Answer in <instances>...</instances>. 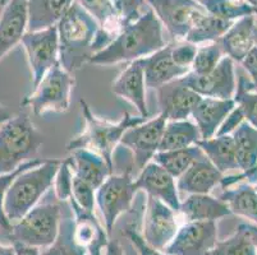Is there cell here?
<instances>
[{"mask_svg": "<svg viewBox=\"0 0 257 255\" xmlns=\"http://www.w3.org/2000/svg\"><path fill=\"white\" fill-rule=\"evenodd\" d=\"M167 45L163 25L150 8L136 22L125 26L110 45L93 54L88 64L111 65L135 62L144 59Z\"/></svg>", "mask_w": 257, "mask_h": 255, "instance_id": "6da1fadb", "label": "cell"}, {"mask_svg": "<svg viewBox=\"0 0 257 255\" xmlns=\"http://www.w3.org/2000/svg\"><path fill=\"white\" fill-rule=\"evenodd\" d=\"M59 36V63L69 73H74L90 62L92 45L100 25L81 4L74 3L57 25Z\"/></svg>", "mask_w": 257, "mask_h": 255, "instance_id": "7a4b0ae2", "label": "cell"}, {"mask_svg": "<svg viewBox=\"0 0 257 255\" xmlns=\"http://www.w3.org/2000/svg\"><path fill=\"white\" fill-rule=\"evenodd\" d=\"M81 110L85 119V128L82 133L67 144V151L87 148L95 153L100 154L109 165L113 167V153L116 146L120 143L121 138L128 129L137 126L146 121L144 116H135L125 112L123 118L116 123L100 119L92 112L87 102L81 100Z\"/></svg>", "mask_w": 257, "mask_h": 255, "instance_id": "3957f363", "label": "cell"}, {"mask_svg": "<svg viewBox=\"0 0 257 255\" xmlns=\"http://www.w3.org/2000/svg\"><path fill=\"white\" fill-rule=\"evenodd\" d=\"M60 163V160H45L41 165L23 171L12 182L4 199V210L12 224L39 204V200L54 185Z\"/></svg>", "mask_w": 257, "mask_h": 255, "instance_id": "277c9868", "label": "cell"}, {"mask_svg": "<svg viewBox=\"0 0 257 255\" xmlns=\"http://www.w3.org/2000/svg\"><path fill=\"white\" fill-rule=\"evenodd\" d=\"M43 143V134L27 114L12 116L0 125V175L11 174L34 160Z\"/></svg>", "mask_w": 257, "mask_h": 255, "instance_id": "5b68a950", "label": "cell"}, {"mask_svg": "<svg viewBox=\"0 0 257 255\" xmlns=\"http://www.w3.org/2000/svg\"><path fill=\"white\" fill-rule=\"evenodd\" d=\"M63 218L62 204L55 202L36 204L29 213L12 224V242L45 249L55 242Z\"/></svg>", "mask_w": 257, "mask_h": 255, "instance_id": "8992f818", "label": "cell"}, {"mask_svg": "<svg viewBox=\"0 0 257 255\" xmlns=\"http://www.w3.org/2000/svg\"><path fill=\"white\" fill-rule=\"evenodd\" d=\"M74 83L72 73L67 72L60 63H57L21 105L30 107L37 116L48 111H68Z\"/></svg>", "mask_w": 257, "mask_h": 255, "instance_id": "52a82bcc", "label": "cell"}, {"mask_svg": "<svg viewBox=\"0 0 257 255\" xmlns=\"http://www.w3.org/2000/svg\"><path fill=\"white\" fill-rule=\"evenodd\" d=\"M133 168L128 167L123 174H111L96 190V204L104 217L105 230L110 236L116 219L130 212L135 195L139 190L135 185Z\"/></svg>", "mask_w": 257, "mask_h": 255, "instance_id": "ba28073f", "label": "cell"}, {"mask_svg": "<svg viewBox=\"0 0 257 255\" xmlns=\"http://www.w3.org/2000/svg\"><path fill=\"white\" fill-rule=\"evenodd\" d=\"M167 123V116L159 114L156 118L147 119L140 125L128 129L121 138L120 144L132 152V168L139 174L159 152Z\"/></svg>", "mask_w": 257, "mask_h": 255, "instance_id": "9c48e42d", "label": "cell"}, {"mask_svg": "<svg viewBox=\"0 0 257 255\" xmlns=\"http://www.w3.org/2000/svg\"><path fill=\"white\" fill-rule=\"evenodd\" d=\"M147 3L175 40L186 39L196 22L207 13L198 0H147Z\"/></svg>", "mask_w": 257, "mask_h": 255, "instance_id": "30bf717a", "label": "cell"}, {"mask_svg": "<svg viewBox=\"0 0 257 255\" xmlns=\"http://www.w3.org/2000/svg\"><path fill=\"white\" fill-rule=\"evenodd\" d=\"M32 74V86L36 87L45 74L59 63V36L57 26L46 30L26 32L22 39Z\"/></svg>", "mask_w": 257, "mask_h": 255, "instance_id": "8fae6325", "label": "cell"}, {"mask_svg": "<svg viewBox=\"0 0 257 255\" xmlns=\"http://www.w3.org/2000/svg\"><path fill=\"white\" fill-rule=\"evenodd\" d=\"M178 228L177 212L160 199L146 196L141 233L145 242L149 246L163 251L172 241Z\"/></svg>", "mask_w": 257, "mask_h": 255, "instance_id": "7c38bea8", "label": "cell"}, {"mask_svg": "<svg viewBox=\"0 0 257 255\" xmlns=\"http://www.w3.org/2000/svg\"><path fill=\"white\" fill-rule=\"evenodd\" d=\"M179 81L187 87L192 88L201 97L220 98L230 100L234 97L237 88V77H235V63L230 58L224 56L216 68L210 73L198 74L189 72Z\"/></svg>", "mask_w": 257, "mask_h": 255, "instance_id": "4fadbf2b", "label": "cell"}, {"mask_svg": "<svg viewBox=\"0 0 257 255\" xmlns=\"http://www.w3.org/2000/svg\"><path fill=\"white\" fill-rule=\"evenodd\" d=\"M216 242V222H186L178 228L173 240L163 252L167 255H209Z\"/></svg>", "mask_w": 257, "mask_h": 255, "instance_id": "5bb4252c", "label": "cell"}, {"mask_svg": "<svg viewBox=\"0 0 257 255\" xmlns=\"http://www.w3.org/2000/svg\"><path fill=\"white\" fill-rule=\"evenodd\" d=\"M135 185L137 190H142L147 196L160 199L177 213L179 212L181 199L175 177L154 161L142 168L135 180Z\"/></svg>", "mask_w": 257, "mask_h": 255, "instance_id": "9a60e30c", "label": "cell"}, {"mask_svg": "<svg viewBox=\"0 0 257 255\" xmlns=\"http://www.w3.org/2000/svg\"><path fill=\"white\" fill-rule=\"evenodd\" d=\"M156 95L160 114L167 116L168 121L187 120L202 98L179 79L164 84L156 90Z\"/></svg>", "mask_w": 257, "mask_h": 255, "instance_id": "2e32d148", "label": "cell"}, {"mask_svg": "<svg viewBox=\"0 0 257 255\" xmlns=\"http://www.w3.org/2000/svg\"><path fill=\"white\" fill-rule=\"evenodd\" d=\"M29 27L27 0H9L0 16V60L22 41Z\"/></svg>", "mask_w": 257, "mask_h": 255, "instance_id": "e0dca14e", "label": "cell"}, {"mask_svg": "<svg viewBox=\"0 0 257 255\" xmlns=\"http://www.w3.org/2000/svg\"><path fill=\"white\" fill-rule=\"evenodd\" d=\"M114 95L124 98L136 107L140 116L149 119V110L146 104V83L142 59L135 60L128 64L118 78L111 84Z\"/></svg>", "mask_w": 257, "mask_h": 255, "instance_id": "ac0fdd59", "label": "cell"}, {"mask_svg": "<svg viewBox=\"0 0 257 255\" xmlns=\"http://www.w3.org/2000/svg\"><path fill=\"white\" fill-rule=\"evenodd\" d=\"M73 213L76 228L74 236L79 245L86 247L90 255H102V250L109 242V235L102 227L93 212L83 209L74 200L67 202Z\"/></svg>", "mask_w": 257, "mask_h": 255, "instance_id": "d6986e66", "label": "cell"}, {"mask_svg": "<svg viewBox=\"0 0 257 255\" xmlns=\"http://www.w3.org/2000/svg\"><path fill=\"white\" fill-rule=\"evenodd\" d=\"M145 72V83L147 88L159 90L164 84L182 78L191 72L188 68H182L172 58V44H168L156 53L142 59Z\"/></svg>", "mask_w": 257, "mask_h": 255, "instance_id": "ffe728a7", "label": "cell"}, {"mask_svg": "<svg viewBox=\"0 0 257 255\" xmlns=\"http://www.w3.org/2000/svg\"><path fill=\"white\" fill-rule=\"evenodd\" d=\"M224 175L215 167L206 156L198 158L177 180V188L182 194H209L220 185Z\"/></svg>", "mask_w": 257, "mask_h": 255, "instance_id": "44dd1931", "label": "cell"}, {"mask_svg": "<svg viewBox=\"0 0 257 255\" xmlns=\"http://www.w3.org/2000/svg\"><path fill=\"white\" fill-rule=\"evenodd\" d=\"M237 153L239 179L251 185L257 184V129L247 121H243L233 133Z\"/></svg>", "mask_w": 257, "mask_h": 255, "instance_id": "7402d4cb", "label": "cell"}, {"mask_svg": "<svg viewBox=\"0 0 257 255\" xmlns=\"http://www.w3.org/2000/svg\"><path fill=\"white\" fill-rule=\"evenodd\" d=\"M235 107L233 98L202 97L192 111V119L200 130L201 139H210L215 137L223 121Z\"/></svg>", "mask_w": 257, "mask_h": 255, "instance_id": "603a6c76", "label": "cell"}, {"mask_svg": "<svg viewBox=\"0 0 257 255\" xmlns=\"http://www.w3.org/2000/svg\"><path fill=\"white\" fill-rule=\"evenodd\" d=\"M65 160L71 166L74 176L85 180L95 190L113 174V167L100 154L87 148L74 149Z\"/></svg>", "mask_w": 257, "mask_h": 255, "instance_id": "cb8c5ba5", "label": "cell"}, {"mask_svg": "<svg viewBox=\"0 0 257 255\" xmlns=\"http://www.w3.org/2000/svg\"><path fill=\"white\" fill-rule=\"evenodd\" d=\"M254 14L235 21L219 40L224 55L230 58L234 63H242L249 51L256 46L254 42Z\"/></svg>", "mask_w": 257, "mask_h": 255, "instance_id": "d4e9b609", "label": "cell"}, {"mask_svg": "<svg viewBox=\"0 0 257 255\" xmlns=\"http://www.w3.org/2000/svg\"><path fill=\"white\" fill-rule=\"evenodd\" d=\"M179 213L186 222L214 221L232 214V210L225 202L210 194H191L181 202Z\"/></svg>", "mask_w": 257, "mask_h": 255, "instance_id": "484cf974", "label": "cell"}, {"mask_svg": "<svg viewBox=\"0 0 257 255\" xmlns=\"http://www.w3.org/2000/svg\"><path fill=\"white\" fill-rule=\"evenodd\" d=\"M197 146L209 158L210 162L223 175L233 171L239 172L234 138L232 134L215 135L210 139H200L197 142Z\"/></svg>", "mask_w": 257, "mask_h": 255, "instance_id": "4316f807", "label": "cell"}, {"mask_svg": "<svg viewBox=\"0 0 257 255\" xmlns=\"http://www.w3.org/2000/svg\"><path fill=\"white\" fill-rule=\"evenodd\" d=\"M73 3L74 0H27L29 4L27 31H41L57 26Z\"/></svg>", "mask_w": 257, "mask_h": 255, "instance_id": "83f0119b", "label": "cell"}, {"mask_svg": "<svg viewBox=\"0 0 257 255\" xmlns=\"http://www.w3.org/2000/svg\"><path fill=\"white\" fill-rule=\"evenodd\" d=\"M219 199L229 205L232 214L247 218L257 224V189L249 182L223 189Z\"/></svg>", "mask_w": 257, "mask_h": 255, "instance_id": "f1b7e54d", "label": "cell"}, {"mask_svg": "<svg viewBox=\"0 0 257 255\" xmlns=\"http://www.w3.org/2000/svg\"><path fill=\"white\" fill-rule=\"evenodd\" d=\"M201 139L200 130L195 123L188 120L168 121L165 125L159 152L187 148L196 146Z\"/></svg>", "mask_w": 257, "mask_h": 255, "instance_id": "f546056e", "label": "cell"}, {"mask_svg": "<svg viewBox=\"0 0 257 255\" xmlns=\"http://www.w3.org/2000/svg\"><path fill=\"white\" fill-rule=\"evenodd\" d=\"M202 156H204V152L196 144L187 148L158 152L154 156L153 161L160 165L161 167H164L175 179H178L192 166L195 161H197Z\"/></svg>", "mask_w": 257, "mask_h": 255, "instance_id": "4dcf8cb0", "label": "cell"}, {"mask_svg": "<svg viewBox=\"0 0 257 255\" xmlns=\"http://www.w3.org/2000/svg\"><path fill=\"white\" fill-rule=\"evenodd\" d=\"M233 23L234 22H229V21L221 20L212 14L206 13L191 28L184 41L191 42L193 45L219 41L229 28L232 27Z\"/></svg>", "mask_w": 257, "mask_h": 255, "instance_id": "1f68e13d", "label": "cell"}, {"mask_svg": "<svg viewBox=\"0 0 257 255\" xmlns=\"http://www.w3.org/2000/svg\"><path fill=\"white\" fill-rule=\"evenodd\" d=\"M77 2L97 21L100 28L110 32L115 37L124 28L114 8L113 0H77Z\"/></svg>", "mask_w": 257, "mask_h": 255, "instance_id": "d6a6232c", "label": "cell"}, {"mask_svg": "<svg viewBox=\"0 0 257 255\" xmlns=\"http://www.w3.org/2000/svg\"><path fill=\"white\" fill-rule=\"evenodd\" d=\"M76 222L73 216H63L59 233L53 245L41 251L43 255H87V249L79 245L74 236Z\"/></svg>", "mask_w": 257, "mask_h": 255, "instance_id": "836d02e7", "label": "cell"}, {"mask_svg": "<svg viewBox=\"0 0 257 255\" xmlns=\"http://www.w3.org/2000/svg\"><path fill=\"white\" fill-rule=\"evenodd\" d=\"M209 255H257L256 245L247 222L238 224L237 230L224 241H218Z\"/></svg>", "mask_w": 257, "mask_h": 255, "instance_id": "e575fe53", "label": "cell"}, {"mask_svg": "<svg viewBox=\"0 0 257 255\" xmlns=\"http://www.w3.org/2000/svg\"><path fill=\"white\" fill-rule=\"evenodd\" d=\"M209 14L221 20L235 22L247 16L256 14V11L244 0H198Z\"/></svg>", "mask_w": 257, "mask_h": 255, "instance_id": "d590c367", "label": "cell"}, {"mask_svg": "<svg viewBox=\"0 0 257 255\" xmlns=\"http://www.w3.org/2000/svg\"><path fill=\"white\" fill-rule=\"evenodd\" d=\"M235 105L240 109L244 120L257 129V92L251 88V82L246 74L239 73L234 93Z\"/></svg>", "mask_w": 257, "mask_h": 255, "instance_id": "8d00e7d4", "label": "cell"}, {"mask_svg": "<svg viewBox=\"0 0 257 255\" xmlns=\"http://www.w3.org/2000/svg\"><path fill=\"white\" fill-rule=\"evenodd\" d=\"M223 49L218 41L209 42L205 44L204 46H200L196 53L195 60L191 67V72L198 76L210 73L211 70L216 68V65L220 63V60L224 58Z\"/></svg>", "mask_w": 257, "mask_h": 255, "instance_id": "74e56055", "label": "cell"}, {"mask_svg": "<svg viewBox=\"0 0 257 255\" xmlns=\"http://www.w3.org/2000/svg\"><path fill=\"white\" fill-rule=\"evenodd\" d=\"M45 160H40V158H34L31 161H27V162L22 163L17 170H15L11 174L0 175V228L6 232H11L12 230V223L8 219L6 214V210H4V199H6V194L8 191L9 186L12 185V182L15 181L16 177L20 174H22L26 170H30V168H34L36 166L41 165Z\"/></svg>", "mask_w": 257, "mask_h": 255, "instance_id": "f35d334b", "label": "cell"}, {"mask_svg": "<svg viewBox=\"0 0 257 255\" xmlns=\"http://www.w3.org/2000/svg\"><path fill=\"white\" fill-rule=\"evenodd\" d=\"M113 4L123 27L136 22L150 9L147 0H113Z\"/></svg>", "mask_w": 257, "mask_h": 255, "instance_id": "ab89813d", "label": "cell"}, {"mask_svg": "<svg viewBox=\"0 0 257 255\" xmlns=\"http://www.w3.org/2000/svg\"><path fill=\"white\" fill-rule=\"evenodd\" d=\"M96 190L92 186L86 182L85 180L79 179V177L73 175V184H72V196L69 199L74 200L79 207L83 209L93 212L95 203H96Z\"/></svg>", "mask_w": 257, "mask_h": 255, "instance_id": "60d3db41", "label": "cell"}, {"mask_svg": "<svg viewBox=\"0 0 257 255\" xmlns=\"http://www.w3.org/2000/svg\"><path fill=\"white\" fill-rule=\"evenodd\" d=\"M72 184H73V172L67 160H64L60 163L55 181H54V191L59 202H68L72 196Z\"/></svg>", "mask_w": 257, "mask_h": 255, "instance_id": "b9f144b4", "label": "cell"}, {"mask_svg": "<svg viewBox=\"0 0 257 255\" xmlns=\"http://www.w3.org/2000/svg\"><path fill=\"white\" fill-rule=\"evenodd\" d=\"M197 45H193L191 42H182L178 45L172 44V58L177 65L182 68L191 69L195 60L196 53H197Z\"/></svg>", "mask_w": 257, "mask_h": 255, "instance_id": "7bdbcfd3", "label": "cell"}, {"mask_svg": "<svg viewBox=\"0 0 257 255\" xmlns=\"http://www.w3.org/2000/svg\"><path fill=\"white\" fill-rule=\"evenodd\" d=\"M125 236L130 238V241L132 242V245L135 246V249L137 250L139 255H167L164 254L160 250H156L154 247L149 246V245L145 242L144 237L141 236V233L133 227V226H128L125 228Z\"/></svg>", "mask_w": 257, "mask_h": 255, "instance_id": "ee69618b", "label": "cell"}, {"mask_svg": "<svg viewBox=\"0 0 257 255\" xmlns=\"http://www.w3.org/2000/svg\"><path fill=\"white\" fill-rule=\"evenodd\" d=\"M244 120V116H243L242 111H240L239 107L235 105L234 109L230 111L228 116L225 118V120L223 121V124L220 125L219 130L216 132V135H226V134H233L235 132L238 126L243 123Z\"/></svg>", "mask_w": 257, "mask_h": 255, "instance_id": "f6af8a7d", "label": "cell"}, {"mask_svg": "<svg viewBox=\"0 0 257 255\" xmlns=\"http://www.w3.org/2000/svg\"><path fill=\"white\" fill-rule=\"evenodd\" d=\"M243 69L246 70V73L248 74L249 82H251V88L253 92H257V46H254L248 55L243 59L240 63Z\"/></svg>", "mask_w": 257, "mask_h": 255, "instance_id": "bcb514c9", "label": "cell"}, {"mask_svg": "<svg viewBox=\"0 0 257 255\" xmlns=\"http://www.w3.org/2000/svg\"><path fill=\"white\" fill-rule=\"evenodd\" d=\"M15 246L16 255H43L39 247L30 246V245L21 244V242H12Z\"/></svg>", "mask_w": 257, "mask_h": 255, "instance_id": "7dc6e473", "label": "cell"}, {"mask_svg": "<svg viewBox=\"0 0 257 255\" xmlns=\"http://www.w3.org/2000/svg\"><path fill=\"white\" fill-rule=\"evenodd\" d=\"M102 255H125L121 246L119 245L118 241L115 240H109L106 247H105V252Z\"/></svg>", "mask_w": 257, "mask_h": 255, "instance_id": "c3c4849f", "label": "cell"}, {"mask_svg": "<svg viewBox=\"0 0 257 255\" xmlns=\"http://www.w3.org/2000/svg\"><path fill=\"white\" fill-rule=\"evenodd\" d=\"M12 116L13 115H12L11 110H9L7 106H4V105L0 104V125L6 123L7 120H9Z\"/></svg>", "mask_w": 257, "mask_h": 255, "instance_id": "681fc988", "label": "cell"}, {"mask_svg": "<svg viewBox=\"0 0 257 255\" xmlns=\"http://www.w3.org/2000/svg\"><path fill=\"white\" fill-rule=\"evenodd\" d=\"M0 255H16L15 246H6V245L0 244Z\"/></svg>", "mask_w": 257, "mask_h": 255, "instance_id": "f907efd6", "label": "cell"}, {"mask_svg": "<svg viewBox=\"0 0 257 255\" xmlns=\"http://www.w3.org/2000/svg\"><path fill=\"white\" fill-rule=\"evenodd\" d=\"M247 227H248L249 232H251V235H252V238H253L254 245H256V249H257V224L247 223Z\"/></svg>", "mask_w": 257, "mask_h": 255, "instance_id": "816d5d0a", "label": "cell"}, {"mask_svg": "<svg viewBox=\"0 0 257 255\" xmlns=\"http://www.w3.org/2000/svg\"><path fill=\"white\" fill-rule=\"evenodd\" d=\"M244 2H246L247 4H249L257 13V0H244Z\"/></svg>", "mask_w": 257, "mask_h": 255, "instance_id": "f5cc1de1", "label": "cell"}, {"mask_svg": "<svg viewBox=\"0 0 257 255\" xmlns=\"http://www.w3.org/2000/svg\"><path fill=\"white\" fill-rule=\"evenodd\" d=\"M254 42H256V46H257V26L254 28Z\"/></svg>", "mask_w": 257, "mask_h": 255, "instance_id": "db71d44e", "label": "cell"}, {"mask_svg": "<svg viewBox=\"0 0 257 255\" xmlns=\"http://www.w3.org/2000/svg\"><path fill=\"white\" fill-rule=\"evenodd\" d=\"M254 23H256V26H257V13L254 14Z\"/></svg>", "mask_w": 257, "mask_h": 255, "instance_id": "11a10c76", "label": "cell"}, {"mask_svg": "<svg viewBox=\"0 0 257 255\" xmlns=\"http://www.w3.org/2000/svg\"><path fill=\"white\" fill-rule=\"evenodd\" d=\"M254 188H256V189H257V184H256V185H254Z\"/></svg>", "mask_w": 257, "mask_h": 255, "instance_id": "9f6ffc18", "label": "cell"}]
</instances>
